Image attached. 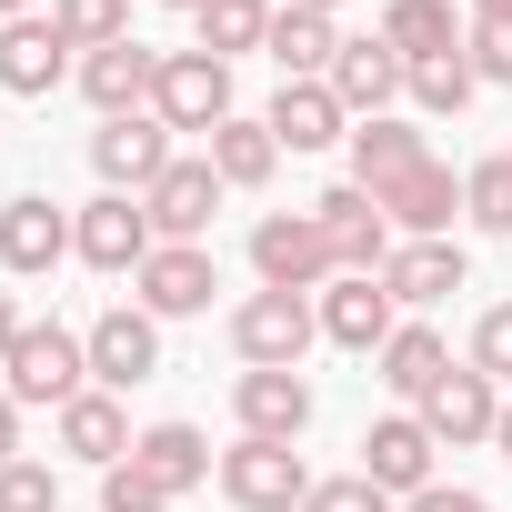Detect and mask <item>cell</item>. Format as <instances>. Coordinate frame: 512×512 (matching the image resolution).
I'll use <instances>...</instances> for the list:
<instances>
[{"label":"cell","instance_id":"30","mask_svg":"<svg viewBox=\"0 0 512 512\" xmlns=\"http://www.w3.org/2000/svg\"><path fill=\"white\" fill-rule=\"evenodd\" d=\"M272 21H282L272 0H211V11H201V51L211 61H241V51L272 41Z\"/></svg>","mask_w":512,"mask_h":512},{"label":"cell","instance_id":"29","mask_svg":"<svg viewBox=\"0 0 512 512\" xmlns=\"http://www.w3.org/2000/svg\"><path fill=\"white\" fill-rule=\"evenodd\" d=\"M382 292H392V302H442V292H462V251H452V241H402L392 262H382Z\"/></svg>","mask_w":512,"mask_h":512},{"label":"cell","instance_id":"43","mask_svg":"<svg viewBox=\"0 0 512 512\" xmlns=\"http://www.w3.org/2000/svg\"><path fill=\"white\" fill-rule=\"evenodd\" d=\"M492 442H502V462H512V402H502V422H492Z\"/></svg>","mask_w":512,"mask_h":512},{"label":"cell","instance_id":"22","mask_svg":"<svg viewBox=\"0 0 512 512\" xmlns=\"http://www.w3.org/2000/svg\"><path fill=\"white\" fill-rule=\"evenodd\" d=\"M382 51H392L402 71H422V61H452V51H462V31H452V0H392V11H382Z\"/></svg>","mask_w":512,"mask_h":512},{"label":"cell","instance_id":"38","mask_svg":"<svg viewBox=\"0 0 512 512\" xmlns=\"http://www.w3.org/2000/svg\"><path fill=\"white\" fill-rule=\"evenodd\" d=\"M462 51H472V71H482V81H512V21H472V41H462Z\"/></svg>","mask_w":512,"mask_h":512},{"label":"cell","instance_id":"41","mask_svg":"<svg viewBox=\"0 0 512 512\" xmlns=\"http://www.w3.org/2000/svg\"><path fill=\"white\" fill-rule=\"evenodd\" d=\"M11 342H21V312H11V292H0V362H11Z\"/></svg>","mask_w":512,"mask_h":512},{"label":"cell","instance_id":"36","mask_svg":"<svg viewBox=\"0 0 512 512\" xmlns=\"http://www.w3.org/2000/svg\"><path fill=\"white\" fill-rule=\"evenodd\" d=\"M472 372H492V382H512V302H492V312L472 322Z\"/></svg>","mask_w":512,"mask_h":512},{"label":"cell","instance_id":"42","mask_svg":"<svg viewBox=\"0 0 512 512\" xmlns=\"http://www.w3.org/2000/svg\"><path fill=\"white\" fill-rule=\"evenodd\" d=\"M472 21H512V0H472Z\"/></svg>","mask_w":512,"mask_h":512},{"label":"cell","instance_id":"34","mask_svg":"<svg viewBox=\"0 0 512 512\" xmlns=\"http://www.w3.org/2000/svg\"><path fill=\"white\" fill-rule=\"evenodd\" d=\"M0 512H61L51 462H0Z\"/></svg>","mask_w":512,"mask_h":512},{"label":"cell","instance_id":"19","mask_svg":"<svg viewBox=\"0 0 512 512\" xmlns=\"http://www.w3.org/2000/svg\"><path fill=\"white\" fill-rule=\"evenodd\" d=\"M392 312H402V302H392V292H382V282H362V272H342V282H332V292H322V332H332V342H342V352H382V342H392V332H402V322H392Z\"/></svg>","mask_w":512,"mask_h":512},{"label":"cell","instance_id":"17","mask_svg":"<svg viewBox=\"0 0 512 512\" xmlns=\"http://www.w3.org/2000/svg\"><path fill=\"white\" fill-rule=\"evenodd\" d=\"M61 71H71V41L31 11V21H0V91L11 101H41V91H61Z\"/></svg>","mask_w":512,"mask_h":512},{"label":"cell","instance_id":"20","mask_svg":"<svg viewBox=\"0 0 512 512\" xmlns=\"http://www.w3.org/2000/svg\"><path fill=\"white\" fill-rule=\"evenodd\" d=\"M382 211H392V231H412V241H442L452 231V211H462V181L442 171V161H422V171H402L392 191H372Z\"/></svg>","mask_w":512,"mask_h":512},{"label":"cell","instance_id":"9","mask_svg":"<svg viewBox=\"0 0 512 512\" xmlns=\"http://www.w3.org/2000/svg\"><path fill=\"white\" fill-rule=\"evenodd\" d=\"M81 342H91V382H101V392H131V382H151V372H161V322H151L141 302L101 312Z\"/></svg>","mask_w":512,"mask_h":512},{"label":"cell","instance_id":"14","mask_svg":"<svg viewBox=\"0 0 512 512\" xmlns=\"http://www.w3.org/2000/svg\"><path fill=\"white\" fill-rule=\"evenodd\" d=\"M221 191H231V181H221L211 161H171V171L141 191V211H151V231H161V241H201V231H211V211H221Z\"/></svg>","mask_w":512,"mask_h":512},{"label":"cell","instance_id":"18","mask_svg":"<svg viewBox=\"0 0 512 512\" xmlns=\"http://www.w3.org/2000/svg\"><path fill=\"white\" fill-rule=\"evenodd\" d=\"M402 91H412V71L382 51V31H372V41H342V61H332V101H342L352 121H382Z\"/></svg>","mask_w":512,"mask_h":512},{"label":"cell","instance_id":"26","mask_svg":"<svg viewBox=\"0 0 512 512\" xmlns=\"http://www.w3.org/2000/svg\"><path fill=\"white\" fill-rule=\"evenodd\" d=\"M131 442H141V432L121 422V402H111V392H81V402H61V452H81V462H101V472H111Z\"/></svg>","mask_w":512,"mask_h":512},{"label":"cell","instance_id":"40","mask_svg":"<svg viewBox=\"0 0 512 512\" xmlns=\"http://www.w3.org/2000/svg\"><path fill=\"white\" fill-rule=\"evenodd\" d=\"M0 462H21V402L0 392Z\"/></svg>","mask_w":512,"mask_h":512},{"label":"cell","instance_id":"7","mask_svg":"<svg viewBox=\"0 0 512 512\" xmlns=\"http://www.w3.org/2000/svg\"><path fill=\"white\" fill-rule=\"evenodd\" d=\"M221 492L241 512H292V502H312V472H302L292 442H231L221 452Z\"/></svg>","mask_w":512,"mask_h":512},{"label":"cell","instance_id":"13","mask_svg":"<svg viewBox=\"0 0 512 512\" xmlns=\"http://www.w3.org/2000/svg\"><path fill=\"white\" fill-rule=\"evenodd\" d=\"M151 91H161V51H141V41H111V51H91V61H81V101H91L101 121L151 111Z\"/></svg>","mask_w":512,"mask_h":512},{"label":"cell","instance_id":"8","mask_svg":"<svg viewBox=\"0 0 512 512\" xmlns=\"http://www.w3.org/2000/svg\"><path fill=\"white\" fill-rule=\"evenodd\" d=\"M91 171H101L111 191H131V201H141V191H151V181L171 171V121H161V111L101 121V131H91Z\"/></svg>","mask_w":512,"mask_h":512},{"label":"cell","instance_id":"4","mask_svg":"<svg viewBox=\"0 0 512 512\" xmlns=\"http://www.w3.org/2000/svg\"><path fill=\"white\" fill-rule=\"evenodd\" d=\"M312 221L332 231V262L342 272H362V282H382V262H392V211L362 191V181H332L322 201H312Z\"/></svg>","mask_w":512,"mask_h":512},{"label":"cell","instance_id":"44","mask_svg":"<svg viewBox=\"0 0 512 512\" xmlns=\"http://www.w3.org/2000/svg\"><path fill=\"white\" fill-rule=\"evenodd\" d=\"M31 11H41V0H0V21H31Z\"/></svg>","mask_w":512,"mask_h":512},{"label":"cell","instance_id":"32","mask_svg":"<svg viewBox=\"0 0 512 512\" xmlns=\"http://www.w3.org/2000/svg\"><path fill=\"white\" fill-rule=\"evenodd\" d=\"M472 81H482V71H472V51H452V61H422V71H412V101H422L432 121H452V111L472 101Z\"/></svg>","mask_w":512,"mask_h":512},{"label":"cell","instance_id":"10","mask_svg":"<svg viewBox=\"0 0 512 512\" xmlns=\"http://www.w3.org/2000/svg\"><path fill=\"white\" fill-rule=\"evenodd\" d=\"M432 452H442V442H432L422 412H382V422L362 432V482H382V492L412 502V492H432Z\"/></svg>","mask_w":512,"mask_h":512},{"label":"cell","instance_id":"11","mask_svg":"<svg viewBox=\"0 0 512 512\" xmlns=\"http://www.w3.org/2000/svg\"><path fill=\"white\" fill-rule=\"evenodd\" d=\"M131 282H141V312H151V322L211 312V292H221V272H211V251H201V241H161L151 262L131 272Z\"/></svg>","mask_w":512,"mask_h":512},{"label":"cell","instance_id":"12","mask_svg":"<svg viewBox=\"0 0 512 512\" xmlns=\"http://www.w3.org/2000/svg\"><path fill=\"white\" fill-rule=\"evenodd\" d=\"M412 412L432 422V442H452V452H462V442H492V422H502V392H492V372L452 362V372H442V382H432Z\"/></svg>","mask_w":512,"mask_h":512},{"label":"cell","instance_id":"28","mask_svg":"<svg viewBox=\"0 0 512 512\" xmlns=\"http://www.w3.org/2000/svg\"><path fill=\"white\" fill-rule=\"evenodd\" d=\"M211 171H221L231 191H262V181L282 171V141H272V121H241V111H231V121L211 131Z\"/></svg>","mask_w":512,"mask_h":512},{"label":"cell","instance_id":"37","mask_svg":"<svg viewBox=\"0 0 512 512\" xmlns=\"http://www.w3.org/2000/svg\"><path fill=\"white\" fill-rule=\"evenodd\" d=\"M302 512H392V492L382 482H362V472H342V482H312V502Z\"/></svg>","mask_w":512,"mask_h":512},{"label":"cell","instance_id":"1","mask_svg":"<svg viewBox=\"0 0 512 512\" xmlns=\"http://www.w3.org/2000/svg\"><path fill=\"white\" fill-rule=\"evenodd\" d=\"M312 332H322V302H312V292H251V302L231 312V352H241L251 372H302Z\"/></svg>","mask_w":512,"mask_h":512},{"label":"cell","instance_id":"46","mask_svg":"<svg viewBox=\"0 0 512 512\" xmlns=\"http://www.w3.org/2000/svg\"><path fill=\"white\" fill-rule=\"evenodd\" d=\"M171 11H191V21H201V11H211V0H171Z\"/></svg>","mask_w":512,"mask_h":512},{"label":"cell","instance_id":"5","mask_svg":"<svg viewBox=\"0 0 512 512\" xmlns=\"http://www.w3.org/2000/svg\"><path fill=\"white\" fill-rule=\"evenodd\" d=\"M151 111H161L171 131H221V121H231V61H211V51H161Z\"/></svg>","mask_w":512,"mask_h":512},{"label":"cell","instance_id":"25","mask_svg":"<svg viewBox=\"0 0 512 512\" xmlns=\"http://www.w3.org/2000/svg\"><path fill=\"white\" fill-rule=\"evenodd\" d=\"M372 372H382V382H392L402 402H422V392H432V382L452 372V352H442V332H432V322H402V332H392V342L372 352Z\"/></svg>","mask_w":512,"mask_h":512},{"label":"cell","instance_id":"31","mask_svg":"<svg viewBox=\"0 0 512 512\" xmlns=\"http://www.w3.org/2000/svg\"><path fill=\"white\" fill-rule=\"evenodd\" d=\"M51 31L91 61V51H111V41H131V0H51Z\"/></svg>","mask_w":512,"mask_h":512},{"label":"cell","instance_id":"35","mask_svg":"<svg viewBox=\"0 0 512 512\" xmlns=\"http://www.w3.org/2000/svg\"><path fill=\"white\" fill-rule=\"evenodd\" d=\"M101 512H171V492H161L141 462H111V472H101Z\"/></svg>","mask_w":512,"mask_h":512},{"label":"cell","instance_id":"6","mask_svg":"<svg viewBox=\"0 0 512 512\" xmlns=\"http://www.w3.org/2000/svg\"><path fill=\"white\" fill-rule=\"evenodd\" d=\"M81 231H71V251H81V262L91 272H141L151 262V251H161V231H151V211L131 201V191H101L91 211H71Z\"/></svg>","mask_w":512,"mask_h":512},{"label":"cell","instance_id":"23","mask_svg":"<svg viewBox=\"0 0 512 512\" xmlns=\"http://www.w3.org/2000/svg\"><path fill=\"white\" fill-rule=\"evenodd\" d=\"M262 51L282 61V81H332V61H342V31H332V11H282Z\"/></svg>","mask_w":512,"mask_h":512},{"label":"cell","instance_id":"33","mask_svg":"<svg viewBox=\"0 0 512 512\" xmlns=\"http://www.w3.org/2000/svg\"><path fill=\"white\" fill-rule=\"evenodd\" d=\"M462 211H472L482 231H512V151H502V161H472V171H462Z\"/></svg>","mask_w":512,"mask_h":512},{"label":"cell","instance_id":"21","mask_svg":"<svg viewBox=\"0 0 512 512\" xmlns=\"http://www.w3.org/2000/svg\"><path fill=\"white\" fill-rule=\"evenodd\" d=\"M262 121H272V141H282V151H322V141H352V131H342L352 111L332 101V81H282V101H272Z\"/></svg>","mask_w":512,"mask_h":512},{"label":"cell","instance_id":"45","mask_svg":"<svg viewBox=\"0 0 512 512\" xmlns=\"http://www.w3.org/2000/svg\"><path fill=\"white\" fill-rule=\"evenodd\" d=\"M282 11H342V0H282Z\"/></svg>","mask_w":512,"mask_h":512},{"label":"cell","instance_id":"27","mask_svg":"<svg viewBox=\"0 0 512 512\" xmlns=\"http://www.w3.org/2000/svg\"><path fill=\"white\" fill-rule=\"evenodd\" d=\"M131 462H141L161 492H191V482H211V442H201L191 422H151V432L131 442Z\"/></svg>","mask_w":512,"mask_h":512},{"label":"cell","instance_id":"24","mask_svg":"<svg viewBox=\"0 0 512 512\" xmlns=\"http://www.w3.org/2000/svg\"><path fill=\"white\" fill-rule=\"evenodd\" d=\"M422 161H432V151H422V131H412V121H392V111L352 131V181H362V191H392V181H402V171H422Z\"/></svg>","mask_w":512,"mask_h":512},{"label":"cell","instance_id":"2","mask_svg":"<svg viewBox=\"0 0 512 512\" xmlns=\"http://www.w3.org/2000/svg\"><path fill=\"white\" fill-rule=\"evenodd\" d=\"M251 272H262V292H312V282H342L332 231H322L312 211H272V221H251Z\"/></svg>","mask_w":512,"mask_h":512},{"label":"cell","instance_id":"39","mask_svg":"<svg viewBox=\"0 0 512 512\" xmlns=\"http://www.w3.org/2000/svg\"><path fill=\"white\" fill-rule=\"evenodd\" d=\"M402 512H492V502H482V492H462V482H432V492H412Z\"/></svg>","mask_w":512,"mask_h":512},{"label":"cell","instance_id":"3","mask_svg":"<svg viewBox=\"0 0 512 512\" xmlns=\"http://www.w3.org/2000/svg\"><path fill=\"white\" fill-rule=\"evenodd\" d=\"M0 372H11V402H81L91 382V342L81 332H61V322H21V342H11V362H0Z\"/></svg>","mask_w":512,"mask_h":512},{"label":"cell","instance_id":"16","mask_svg":"<svg viewBox=\"0 0 512 512\" xmlns=\"http://www.w3.org/2000/svg\"><path fill=\"white\" fill-rule=\"evenodd\" d=\"M71 211L51 201V191H21L11 211H0V272H51L61 262V251H71Z\"/></svg>","mask_w":512,"mask_h":512},{"label":"cell","instance_id":"15","mask_svg":"<svg viewBox=\"0 0 512 512\" xmlns=\"http://www.w3.org/2000/svg\"><path fill=\"white\" fill-rule=\"evenodd\" d=\"M231 412H241V442H302L312 382H302V372H241V382H231Z\"/></svg>","mask_w":512,"mask_h":512}]
</instances>
